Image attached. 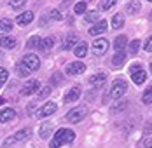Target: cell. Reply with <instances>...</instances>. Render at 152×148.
Returning a JSON list of instances; mask_svg holds the SVG:
<instances>
[{"label": "cell", "instance_id": "obj_35", "mask_svg": "<svg viewBox=\"0 0 152 148\" xmlns=\"http://www.w3.org/2000/svg\"><path fill=\"white\" fill-rule=\"evenodd\" d=\"M142 101L145 104H151V101H152V91L151 89H147L145 92H143V98H142Z\"/></svg>", "mask_w": 152, "mask_h": 148}, {"label": "cell", "instance_id": "obj_19", "mask_svg": "<svg viewBox=\"0 0 152 148\" xmlns=\"http://www.w3.org/2000/svg\"><path fill=\"white\" fill-rule=\"evenodd\" d=\"M12 21L11 19H7V17H4V19H0V35H5V33H9L11 30H12Z\"/></svg>", "mask_w": 152, "mask_h": 148}, {"label": "cell", "instance_id": "obj_7", "mask_svg": "<svg viewBox=\"0 0 152 148\" xmlns=\"http://www.w3.org/2000/svg\"><path fill=\"white\" fill-rule=\"evenodd\" d=\"M93 51H94V54L103 56L107 51H108V40L107 38H96L93 42Z\"/></svg>", "mask_w": 152, "mask_h": 148}, {"label": "cell", "instance_id": "obj_18", "mask_svg": "<svg viewBox=\"0 0 152 148\" xmlns=\"http://www.w3.org/2000/svg\"><path fill=\"white\" fill-rule=\"evenodd\" d=\"M14 117H16V112L12 110V108H4V110L0 112V122H2V124L12 120Z\"/></svg>", "mask_w": 152, "mask_h": 148}, {"label": "cell", "instance_id": "obj_26", "mask_svg": "<svg viewBox=\"0 0 152 148\" xmlns=\"http://www.w3.org/2000/svg\"><path fill=\"white\" fill-rule=\"evenodd\" d=\"M51 131H53V126H51V124H44V126L40 127V138H42V139L49 138Z\"/></svg>", "mask_w": 152, "mask_h": 148}, {"label": "cell", "instance_id": "obj_42", "mask_svg": "<svg viewBox=\"0 0 152 148\" xmlns=\"http://www.w3.org/2000/svg\"><path fill=\"white\" fill-rule=\"evenodd\" d=\"M84 2H86V4H88V2H91V0H84Z\"/></svg>", "mask_w": 152, "mask_h": 148}, {"label": "cell", "instance_id": "obj_20", "mask_svg": "<svg viewBox=\"0 0 152 148\" xmlns=\"http://www.w3.org/2000/svg\"><path fill=\"white\" fill-rule=\"evenodd\" d=\"M16 44H18V40L14 37H2L0 38V47H4V49H12V47H16Z\"/></svg>", "mask_w": 152, "mask_h": 148}, {"label": "cell", "instance_id": "obj_21", "mask_svg": "<svg viewBox=\"0 0 152 148\" xmlns=\"http://www.w3.org/2000/svg\"><path fill=\"white\" fill-rule=\"evenodd\" d=\"M126 45H128V37H126V35H119V37L114 40V49H115V51H122Z\"/></svg>", "mask_w": 152, "mask_h": 148}, {"label": "cell", "instance_id": "obj_40", "mask_svg": "<svg viewBox=\"0 0 152 148\" xmlns=\"http://www.w3.org/2000/svg\"><path fill=\"white\" fill-rule=\"evenodd\" d=\"M145 147L151 148V133H147V136H145Z\"/></svg>", "mask_w": 152, "mask_h": 148}, {"label": "cell", "instance_id": "obj_32", "mask_svg": "<svg viewBox=\"0 0 152 148\" xmlns=\"http://www.w3.org/2000/svg\"><path fill=\"white\" fill-rule=\"evenodd\" d=\"M49 94H51V86H44V87H40V91H39V98H40V99L47 98Z\"/></svg>", "mask_w": 152, "mask_h": 148}, {"label": "cell", "instance_id": "obj_8", "mask_svg": "<svg viewBox=\"0 0 152 148\" xmlns=\"http://www.w3.org/2000/svg\"><path fill=\"white\" fill-rule=\"evenodd\" d=\"M56 103H53V101H49V103H46L44 106H40V110L37 112V117L39 118H46L49 117V115H53L54 112H56Z\"/></svg>", "mask_w": 152, "mask_h": 148}, {"label": "cell", "instance_id": "obj_3", "mask_svg": "<svg viewBox=\"0 0 152 148\" xmlns=\"http://www.w3.org/2000/svg\"><path fill=\"white\" fill-rule=\"evenodd\" d=\"M86 113H88L86 106H77V108H72V110L66 113V120H70V122H74V124H79V122H82V120H84Z\"/></svg>", "mask_w": 152, "mask_h": 148}, {"label": "cell", "instance_id": "obj_17", "mask_svg": "<svg viewBox=\"0 0 152 148\" xmlns=\"http://www.w3.org/2000/svg\"><path fill=\"white\" fill-rule=\"evenodd\" d=\"M53 45H54V38L53 37H47V38H40V42H39V51H49V49H53Z\"/></svg>", "mask_w": 152, "mask_h": 148}, {"label": "cell", "instance_id": "obj_39", "mask_svg": "<svg viewBox=\"0 0 152 148\" xmlns=\"http://www.w3.org/2000/svg\"><path fill=\"white\" fill-rule=\"evenodd\" d=\"M151 49H152V42H151V38H147V42H145V52H151Z\"/></svg>", "mask_w": 152, "mask_h": 148}, {"label": "cell", "instance_id": "obj_22", "mask_svg": "<svg viewBox=\"0 0 152 148\" xmlns=\"http://www.w3.org/2000/svg\"><path fill=\"white\" fill-rule=\"evenodd\" d=\"M100 19V12L98 11H89L86 17H84V25H91V23H96Z\"/></svg>", "mask_w": 152, "mask_h": 148}, {"label": "cell", "instance_id": "obj_12", "mask_svg": "<svg viewBox=\"0 0 152 148\" xmlns=\"http://www.w3.org/2000/svg\"><path fill=\"white\" fill-rule=\"evenodd\" d=\"M107 21L105 19H102V21H98L94 26H91L89 28V35H93V37H96V35H102V33H105L107 31Z\"/></svg>", "mask_w": 152, "mask_h": 148}, {"label": "cell", "instance_id": "obj_23", "mask_svg": "<svg viewBox=\"0 0 152 148\" xmlns=\"http://www.w3.org/2000/svg\"><path fill=\"white\" fill-rule=\"evenodd\" d=\"M140 7H142V5H140L138 0H131V2L126 4V11H128L129 14H137L138 11H140Z\"/></svg>", "mask_w": 152, "mask_h": 148}, {"label": "cell", "instance_id": "obj_13", "mask_svg": "<svg viewBox=\"0 0 152 148\" xmlns=\"http://www.w3.org/2000/svg\"><path fill=\"white\" fill-rule=\"evenodd\" d=\"M33 12L31 11H26V12H23V14H19L16 17V23L19 25V26H26V25H30L31 21H33Z\"/></svg>", "mask_w": 152, "mask_h": 148}, {"label": "cell", "instance_id": "obj_11", "mask_svg": "<svg viewBox=\"0 0 152 148\" xmlns=\"http://www.w3.org/2000/svg\"><path fill=\"white\" fill-rule=\"evenodd\" d=\"M79 98H80V87L74 86L72 89H68V92L65 96V103H75Z\"/></svg>", "mask_w": 152, "mask_h": 148}, {"label": "cell", "instance_id": "obj_31", "mask_svg": "<svg viewBox=\"0 0 152 148\" xmlns=\"http://www.w3.org/2000/svg\"><path fill=\"white\" fill-rule=\"evenodd\" d=\"M7 78H9V72H7L5 68H2V66H0V87L7 82Z\"/></svg>", "mask_w": 152, "mask_h": 148}, {"label": "cell", "instance_id": "obj_1", "mask_svg": "<svg viewBox=\"0 0 152 148\" xmlns=\"http://www.w3.org/2000/svg\"><path fill=\"white\" fill-rule=\"evenodd\" d=\"M75 139V133L72 129H66V127H61L58 129V133H54L53 139L49 141V147L51 148H60L63 145H68Z\"/></svg>", "mask_w": 152, "mask_h": 148}, {"label": "cell", "instance_id": "obj_25", "mask_svg": "<svg viewBox=\"0 0 152 148\" xmlns=\"http://www.w3.org/2000/svg\"><path fill=\"white\" fill-rule=\"evenodd\" d=\"M77 42H79L77 35H68V37L65 38V42H63V49H72Z\"/></svg>", "mask_w": 152, "mask_h": 148}, {"label": "cell", "instance_id": "obj_27", "mask_svg": "<svg viewBox=\"0 0 152 148\" xmlns=\"http://www.w3.org/2000/svg\"><path fill=\"white\" fill-rule=\"evenodd\" d=\"M39 42H40V37L33 35V37H30V40L26 42V47H28V49H37V47H39Z\"/></svg>", "mask_w": 152, "mask_h": 148}, {"label": "cell", "instance_id": "obj_37", "mask_svg": "<svg viewBox=\"0 0 152 148\" xmlns=\"http://www.w3.org/2000/svg\"><path fill=\"white\" fill-rule=\"evenodd\" d=\"M51 19H54V21H60L61 17H63V16H61V12L60 11H51Z\"/></svg>", "mask_w": 152, "mask_h": 148}, {"label": "cell", "instance_id": "obj_5", "mask_svg": "<svg viewBox=\"0 0 152 148\" xmlns=\"http://www.w3.org/2000/svg\"><path fill=\"white\" fill-rule=\"evenodd\" d=\"M30 72H37L39 68H40V59H39V56L37 54H26L25 58H23V61H21Z\"/></svg>", "mask_w": 152, "mask_h": 148}, {"label": "cell", "instance_id": "obj_36", "mask_svg": "<svg viewBox=\"0 0 152 148\" xmlns=\"http://www.w3.org/2000/svg\"><path fill=\"white\" fill-rule=\"evenodd\" d=\"M51 80H53V84H54V86H60L61 82H63V75H61V73H54L53 77H51Z\"/></svg>", "mask_w": 152, "mask_h": 148}, {"label": "cell", "instance_id": "obj_16", "mask_svg": "<svg viewBox=\"0 0 152 148\" xmlns=\"http://www.w3.org/2000/svg\"><path fill=\"white\" fill-rule=\"evenodd\" d=\"M107 80V75L105 73H94L89 78V84H91L93 87H100V86H103Z\"/></svg>", "mask_w": 152, "mask_h": 148}, {"label": "cell", "instance_id": "obj_9", "mask_svg": "<svg viewBox=\"0 0 152 148\" xmlns=\"http://www.w3.org/2000/svg\"><path fill=\"white\" fill-rule=\"evenodd\" d=\"M39 86H40L39 80H28V82L21 87V94H23V96H30V94H33V92L39 89Z\"/></svg>", "mask_w": 152, "mask_h": 148}, {"label": "cell", "instance_id": "obj_29", "mask_svg": "<svg viewBox=\"0 0 152 148\" xmlns=\"http://www.w3.org/2000/svg\"><path fill=\"white\" fill-rule=\"evenodd\" d=\"M138 49H140V40H131L129 42V47H128V51H129V54H137L138 52Z\"/></svg>", "mask_w": 152, "mask_h": 148}, {"label": "cell", "instance_id": "obj_30", "mask_svg": "<svg viewBox=\"0 0 152 148\" xmlns=\"http://www.w3.org/2000/svg\"><path fill=\"white\" fill-rule=\"evenodd\" d=\"M86 11H88L86 2H79V4H75V7H74V12H75V14H84Z\"/></svg>", "mask_w": 152, "mask_h": 148}, {"label": "cell", "instance_id": "obj_33", "mask_svg": "<svg viewBox=\"0 0 152 148\" xmlns=\"http://www.w3.org/2000/svg\"><path fill=\"white\" fill-rule=\"evenodd\" d=\"M18 73L21 75V77H28V75H30V70H28L23 63H19V65H18Z\"/></svg>", "mask_w": 152, "mask_h": 148}, {"label": "cell", "instance_id": "obj_4", "mask_svg": "<svg viewBox=\"0 0 152 148\" xmlns=\"http://www.w3.org/2000/svg\"><path fill=\"white\" fill-rule=\"evenodd\" d=\"M28 136H31V131L30 129H21V131H18L16 134H12L11 138H7V139H4V147H9V145H14V143H19V141H25Z\"/></svg>", "mask_w": 152, "mask_h": 148}, {"label": "cell", "instance_id": "obj_41", "mask_svg": "<svg viewBox=\"0 0 152 148\" xmlns=\"http://www.w3.org/2000/svg\"><path fill=\"white\" fill-rule=\"evenodd\" d=\"M5 103V99H4V98H0V104H4Z\"/></svg>", "mask_w": 152, "mask_h": 148}, {"label": "cell", "instance_id": "obj_6", "mask_svg": "<svg viewBox=\"0 0 152 148\" xmlns=\"http://www.w3.org/2000/svg\"><path fill=\"white\" fill-rule=\"evenodd\" d=\"M66 75H80L86 72V65L80 63V61H75V63H68L66 68H65Z\"/></svg>", "mask_w": 152, "mask_h": 148}, {"label": "cell", "instance_id": "obj_10", "mask_svg": "<svg viewBox=\"0 0 152 148\" xmlns=\"http://www.w3.org/2000/svg\"><path fill=\"white\" fill-rule=\"evenodd\" d=\"M126 59H128V54L126 52H122V51H117L115 54H114V58H112V65H114V68H122L124 66V63H126Z\"/></svg>", "mask_w": 152, "mask_h": 148}, {"label": "cell", "instance_id": "obj_14", "mask_svg": "<svg viewBox=\"0 0 152 148\" xmlns=\"http://www.w3.org/2000/svg\"><path fill=\"white\" fill-rule=\"evenodd\" d=\"M131 80H133L137 86H142V84L147 80V72H145V70H142V68L137 70V72H133V73H131Z\"/></svg>", "mask_w": 152, "mask_h": 148}, {"label": "cell", "instance_id": "obj_38", "mask_svg": "<svg viewBox=\"0 0 152 148\" xmlns=\"http://www.w3.org/2000/svg\"><path fill=\"white\" fill-rule=\"evenodd\" d=\"M140 68H142V65H140V63H133L129 70H131V73H133V72H137V70H140Z\"/></svg>", "mask_w": 152, "mask_h": 148}, {"label": "cell", "instance_id": "obj_2", "mask_svg": "<svg viewBox=\"0 0 152 148\" xmlns=\"http://www.w3.org/2000/svg\"><path fill=\"white\" fill-rule=\"evenodd\" d=\"M126 91H128V82L122 78H117V80H114V84L110 87V98L119 99L122 94H126Z\"/></svg>", "mask_w": 152, "mask_h": 148}, {"label": "cell", "instance_id": "obj_28", "mask_svg": "<svg viewBox=\"0 0 152 148\" xmlns=\"http://www.w3.org/2000/svg\"><path fill=\"white\" fill-rule=\"evenodd\" d=\"M115 5V0H102L100 2V9L102 11H108V9H112Z\"/></svg>", "mask_w": 152, "mask_h": 148}, {"label": "cell", "instance_id": "obj_43", "mask_svg": "<svg viewBox=\"0 0 152 148\" xmlns=\"http://www.w3.org/2000/svg\"><path fill=\"white\" fill-rule=\"evenodd\" d=\"M147 2H151V0H147Z\"/></svg>", "mask_w": 152, "mask_h": 148}, {"label": "cell", "instance_id": "obj_34", "mask_svg": "<svg viewBox=\"0 0 152 148\" xmlns=\"http://www.w3.org/2000/svg\"><path fill=\"white\" fill-rule=\"evenodd\" d=\"M25 4H26V0H11V2H9V5H11L12 9H21Z\"/></svg>", "mask_w": 152, "mask_h": 148}, {"label": "cell", "instance_id": "obj_24", "mask_svg": "<svg viewBox=\"0 0 152 148\" xmlns=\"http://www.w3.org/2000/svg\"><path fill=\"white\" fill-rule=\"evenodd\" d=\"M124 26V16L122 14H114V17H112V28L119 30Z\"/></svg>", "mask_w": 152, "mask_h": 148}, {"label": "cell", "instance_id": "obj_15", "mask_svg": "<svg viewBox=\"0 0 152 148\" xmlns=\"http://www.w3.org/2000/svg\"><path fill=\"white\" fill-rule=\"evenodd\" d=\"M74 54H75L77 58H84L88 54V44L86 42H77L74 45Z\"/></svg>", "mask_w": 152, "mask_h": 148}]
</instances>
